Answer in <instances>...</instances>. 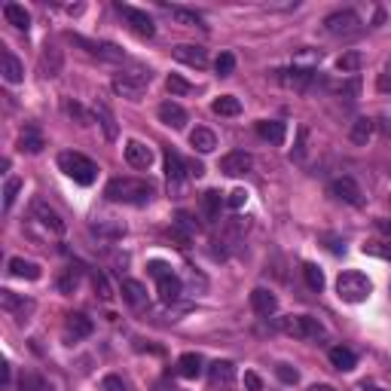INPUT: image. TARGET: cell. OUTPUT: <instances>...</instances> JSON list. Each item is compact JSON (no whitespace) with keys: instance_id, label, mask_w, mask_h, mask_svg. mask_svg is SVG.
<instances>
[{"instance_id":"cell-1","label":"cell","mask_w":391,"mask_h":391,"mask_svg":"<svg viewBox=\"0 0 391 391\" xmlns=\"http://www.w3.org/2000/svg\"><path fill=\"white\" fill-rule=\"evenodd\" d=\"M104 196L110 202H126V205H144L153 196V184L141 178H114L107 184Z\"/></svg>"},{"instance_id":"cell-2","label":"cell","mask_w":391,"mask_h":391,"mask_svg":"<svg viewBox=\"0 0 391 391\" xmlns=\"http://www.w3.org/2000/svg\"><path fill=\"white\" fill-rule=\"evenodd\" d=\"M324 31L337 37V40H355V37L364 34V22H361L355 9H337V13L324 18Z\"/></svg>"},{"instance_id":"cell-3","label":"cell","mask_w":391,"mask_h":391,"mask_svg":"<svg viewBox=\"0 0 391 391\" xmlns=\"http://www.w3.org/2000/svg\"><path fill=\"white\" fill-rule=\"evenodd\" d=\"M59 169L68 174L71 181L83 184V187H89V184L98 178V165L92 162L89 156L77 153V150H64V153H59Z\"/></svg>"},{"instance_id":"cell-4","label":"cell","mask_w":391,"mask_h":391,"mask_svg":"<svg viewBox=\"0 0 391 391\" xmlns=\"http://www.w3.org/2000/svg\"><path fill=\"white\" fill-rule=\"evenodd\" d=\"M337 294L342 303H364L373 294V282L364 272H358V269H349V272H342L337 278Z\"/></svg>"},{"instance_id":"cell-5","label":"cell","mask_w":391,"mask_h":391,"mask_svg":"<svg viewBox=\"0 0 391 391\" xmlns=\"http://www.w3.org/2000/svg\"><path fill=\"white\" fill-rule=\"evenodd\" d=\"M278 330L287 333V337H296V339H309V342L327 337L321 321L312 318V315H287V318L278 321Z\"/></svg>"},{"instance_id":"cell-6","label":"cell","mask_w":391,"mask_h":391,"mask_svg":"<svg viewBox=\"0 0 391 391\" xmlns=\"http://www.w3.org/2000/svg\"><path fill=\"white\" fill-rule=\"evenodd\" d=\"M150 86V71H123L114 73V92L128 101H138L144 95V89Z\"/></svg>"},{"instance_id":"cell-7","label":"cell","mask_w":391,"mask_h":391,"mask_svg":"<svg viewBox=\"0 0 391 391\" xmlns=\"http://www.w3.org/2000/svg\"><path fill=\"white\" fill-rule=\"evenodd\" d=\"M278 73V83L287 89H296V92H306L309 83L315 80V71L312 68H303V64H294V68H284V71H275Z\"/></svg>"},{"instance_id":"cell-8","label":"cell","mask_w":391,"mask_h":391,"mask_svg":"<svg viewBox=\"0 0 391 391\" xmlns=\"http://www.w3.org/2000/svg\"><path fill=\"white\" fill-rule=\"evenodd\" d=\"M208 383L214 391H229L236 385V364L232 361H214L208 367Z\"/></svg>"},{"instance_id":"cell-9","label":"cell","mask_w":391,"mask_h":391,"mask_svg":"<svg viewBox=\"0 0 391 391\" xmlns=\"http://www.w3.org/2000/svg\"><path fill=\"white\" fill-rule=\"evenodd\" d=\"M116 13L126 18L128 25H132V31L135 34H141V37H153L156 34V25H153V18L141 13V9H135V6H126V4H116Z\"/></svg>"},{"instance_id":"cell-10","label":"cell","mask_w":391,"mask_h":391,"mask_svg":"<svg viewBox=\"0 0 391 391\" xmlns=\"http://www.w3.org/2000/svg\"><path fill=\"white\" fill-rule=\"evenodd\" d=\"M0 306H4V312L18 315V318H28V315L37 309V303L31 300V296H22L16 291H0Z\"/></svg>"},{"instance_id":"cell-11","label":"cell","mask_w":391,"mask_h":391,"mask_svg":"<svg viewBox=\"0 0 391 391\" xmlns=\"http://www.w3.org/2000/svg\"><path fill=\"white\" fill-rule=\"evenodd\" d=\"M330 196L333 199H339V202H346V205H364V193H361V187L351 178H337L330 184Z\"/></svg>"},{"instance_id":"cell-12","label":"cell","mask_w":391,"mask_h":391,"mask_svg":"<svg viewBox=\"0 0 391 391\" xmlns=\"http://www.w3.org/2000/svg\"><path fill=\"white\" fill-rule=\"evenodd\" d=\"M31 217L40 223V227H46L49 232H55V236H61V232H64V220L59 217V211H52L43 199H37V202L31 205Z\"/></svg>"},{"instance_id":"cell-13","label":"cell","mask_w":391,"mask_h":391,"mask_svg":"<svg viewBox=\"0 0 391 391\" xmlns=\"http://www.w3.org/2000/svg\"><path fill=\"white\" fill-rule=\"evenodd\" d=\"M92 333V318H86L83 312H71L64 318V342H80Z\"/></svg>"},{"instance_id":"cell-14","label":"cell","mask_w":391,"mask_h":391,"mask_svg":"<svg viewBox=\"0 0 391 391\" xmlns=\"http://www.w3.org/2000/svg\"><path fill=\"white\" fill-rule=\"evenodd\" d=\"M251 165H254V160H251V153L245 150H232L220 160V172L229 174V178H241V174L251 172Z\"/></svg>"},{"instance_id":"cell-15","label":"cell","mask_w":391,"mask_h":391,"mask_svg":"<svg viewBox=\"0 0 391 391\" xmlns=\"http://www.w3.org/2000/svg\"><path fill=\"white\" fill-rule=\"evenodd\" d=\"M187 165L174 150H165V178H169V190L178 193L184 187V181H187Z\"/></svg>"},{"instance_id":"cell-16","label":"cell","mask_w":391,"mask_h":391,"mask_svg":"<svg viewBox=\"0 0 391 391\" xmlns=\"http://www.w3.org/2000/svg\"><path fill=\"white\" fill-rule=\"evenodd\" d=\"M172 55L178 59L181 64H190V68H208V52L202 49V46H193V43H181V46H174Z\"/></svg>"},{"instance_id":"cell-17","label":"cell","mask_w":391,"mask_h":391,"mask_svg":"<svg viewBox=\"0 0 391 391\" xmlns=\"http://www.w3.org/2000/svg\"><path fill=\"white\" fill-rule=\"evenodd\" d=\"M251 309L257 315H263V318H269V315L278 312V296L272 291H266V287H254V291H251Z\"/></svg>"},{"instance_id":"cell-18","label":"cell","mask_w":391,"mask_h":391,"mask_svg":"<svg viewBox=\"0 0 391 391\" xmlns=\"http://www.w3.org/2000/svg\"><path fill=\"white\" fill-rule=\"evenodd\" d=\"M80 46H86V49L92 52V55H98V59H107V61H123L126 55H123V49L119 46H114V43H98V40H86V37H73Z\"/></svg>"},{"instance_id":"cell-19","label":"cell","mask_w":391,"mask_h":391,"mask_svg":"<svg viewBox=\"0 0 391 391\" xmlns=\"http://www.w3.org/2000/svg\"><path fill=\"white\" fill-rule=\"evenodd\" d=\"M126 162L132 165V169H150L153 162V150L141 141H128L126 144Z\"/></svg>"},{"instance_id":"cell-20","label":"cell","mask_w":391,"mask_h":391,"mask_svg":"<svg viewBox=\"0 0 391 391\" xmlns=\"http://www.w3.org/2000/svg\"><path fill=\"white\" fill-rule=\"evenodd\" d=\"M257 135L263 138V141H269V144L282 147L287 128H284V123H278V119H260V123H257Z\"/></svg>"},{"instance_id":"cell-21","label":"cell","mask_w":391,"mask_h":391,"mask_svg":"<svg viewBox=\"0 0 391 391\" xmlns=\"http://www.w3.org/2000/svg\"><path fill=\"white\" fill-rule=\"evenodd\" d=\"M160 119L165 126H172V128H184V126H187V110H184L178 101H162V104H160Z\"/></svg>"},{"instance_id":"cell-22","label":"cell","mask_w":391,"mask_h":391,"mask_svg":"<svg viewBox=\"0 0 391 391\" xmlns=\"http://www.w3.org/2000/svg\"><path fill=\"white\" fill-rule=\"evenodd\" d=\"M0 73H4V80L13 83V86L25 80V68H22V61H18L13 52H0Z\"/></svg>"},{"instance_id":"cell-23","label":"cell","mask_w":391,"mask_h":391,"mask_svg":"<svg viewBox=\"0 0 391 391\" xmlns=\"http://www.w3.org/2000/svg\"><path fill=\"white\" fill-rule=\"evenodd\" d=\"M162 9L169 13L178 25H187V28H208L205 25V18L199 13H193V9H184V6H169V4H162Z\"/></svg>"},{"instance_id":"cell-24","label":"cell","mask_w":391,"mask_h":391,"mask_svg":"<svg viewBox=\"0 0 391 391\" xmlns=\"http://www.w3.org/2000/svg\"><path fill=\"white\" fill-rule=\"evenodd\" d=\"M9 275H16V278H28V282H37L43 272H40V266L31 263V260H25V257H13L9 260Z\"/></svg>"},{"instance_id":"cell-25","label":"cell","mask_w":391,"mask_h":391,"mask_svg":"<svg viewBox=\"0 0 391 391\" xmlns=\"http://www.w3.org/2000/svg\"><path fill=\"white\" fill-rule=\"evenodd\" d=\"M351 144H358V147H367V141L373 138V119H367V116H358L355 123H351Z\"/></svg>"},{"instance_id":"cell-26","label":"cell","mask_w":391,"mask_h":391,"mask_svg":"<svg viewBox=\"0 0 391 391\" xmlns=\"http://www.w3.org/2000/svg\"><path fill=\"white\" fill-rule=\"evenodd\" d=\"M4 18L13 28H18V31H28V28H31V16H28V9L18 6V4H4Z\"/></svg>"},{"instance_id":"cell-27","label":"cell","mask_w":391,"mask_h":391,"mask_svg":"<svg viewBox=\"0 0 391 391\" xmlns=\"http://www.w3.org/2000/svg\"><path fill=\"white\" fill-rule=\"evenodd\" d=\"M190 144H193V150H199V153H211L214 147H217V135H214L211 128H193Z\"/></svg>"},{"instance_id":"cell-28","label":"cell","mask_w":391,"mask_h":391,"mask_svg":"<svg viewBox=\"0 0 391 391\" xmlns=\"http://www.w3.org/2000/svg\"><path fill=\"white\" fill-rule=\"evenodd\" d=\"M181 294H184V287H181V278H178V275H169V278H162V282H160V300H162L165 306L178 303Z\"/></svg>"},{"instance_id":"cell-29","label":"cell","mask_w":391,"mask_h":391,"mask_svg":"<svg viewBox=\"0 0 391 391\" xmlns=\"http://www.w3.org/2000/svg\"><path fill=\"white\" fill-rule=\"evenodd\" d=\"M330 364L337 370H342V373H349V370H355L358 358H355V351H351V349L337 346V349H330Z\"/></svg>"},{"instance_id":"cell-30","label":"cell","mask_w":391,"mask_h":391,"mask_svg":"<svg viewBox=\"0 0 391 391\" xmlns=\"http://www.w3.org/2000/svg\"><path fill=\"white\" fill-rule=\"evenodd\" d=\"M178 373H181L184 379L202 376V355H196V351H187V355L178 361Z\"/></svg>"},{"instance_id":"cell-31","label":"cell","mask_w":391,"mask_h":391,"mask_svg":"<svg viewBox=\"0 0 391 391\" xmlns=\"http://www.w3.org/2000/svg\"><path fill=\"white\" fill-rule=\"evenodd\" d=\"M123 296H126V303H132V306H144L147 303V287L141 282H135V278H126Z\"/></svg>"},{"instance_id":"cell-32","label":"cell","mask_w":391,"mask_h":391,"mask_svg":"<svg viewBox=\"0 0 391 391\" xmlns=\"http://www.w3.org/2000/svg\"><path fill=\"white\" fill-rule=\"evenodd\" d=\"M211 110H214L217 116H239V114H241V101H239L236 95H220V98L211 104Z\"/></svg>"},{"instance_id":"cell-33","label":"cell","mask_w":391,"mask_h":391,"mask_svg":"<svg viewBox=\"0 0 391 391\" xmlns=\"http://www.w3.org/2000/svg\"><path fill=\"white\" fill-rule=\"evenodd\" d=\"M18 150H22V153H40V150H43V138H40V132L28 126L25 132H22V138H18Z\"/></svg>"},{"instance_id":"cell-34","label":"cell","mask_w":391,"mask_h":391,"mask_svg":"<svg viewBox=\"0 0 391 391\" xmlns=\"http://www.w3.org/2000/svg\"><path fill=\"white\" fill-rule=\"evenodd\" d=\"M80 282H83V269L80 266H68L61 272V278H59V291L61 294H73L80 287Z\"/></svg>"},{"instance_id":"cell-35","label":"cell","mask_w":391,"mask_h":391,"mask_svg":"<svg viewBox=\"0 0 391 391\" xmlns=\"http://www.w3.org/2000/svg\"><path fill=\"white\" fill-rule=\"evenodd\" d=\"M40 71H43V77H59V71H61V52H59V49L43 52Z\"/></svg>"},{"instance_id":"cell-36","label":"cell","mask_w":391,"mask_h":391,"mask_svg":"<svg viewBox=\"0 0 391 391\" xmlns=\"http://www.w3.org/2000/svg\"><path fill=\"white\" fill-rule=\"evenodd\" d=\"M337 68L342 73H358L361 68H364V55H361V52H342L337 59Z\"/></svg>"},{"instance_id":"cell-37","label":"cell","mask_w":391,"mask_h":391,"mask_svg":"<svg viewBox=\"0 0 391 391\" xmlns=\"http://www.w3.org/2000/svg\"><path fill=\"white\" fill-rule=\"evenodd\" d=\"M95 116H98V123L104 126V135L114 141L116 138V123H114V114H110V107L107 104H95Z\"/></svg>"},{"instance_id":"cell-38","label":"cell","mask_w":391,"mask_h":391,"mask_svg":"<svg viewBox=\"0 0 391 391\" xmlns=\"http://www.w3.org/2000/svg\"><path fill=\"white\" fill-rule=\"evenodd\" d=\"M364 254H370V257H379V260H391V241H379V239H370V241H364Z\"/></svg>"},{"instance_id":"cell-39","label":"cell","mask_w":391,"mask_h":391,"mask_svg":"<svg viewBox=\"0 0 391 391\" xmlns=\"http://www.w3.org/2000/svg\"><path fill=\"white\" fill-rule=\"evenodd\" d=\"M337 95H342V98H349V101H355L358 98V92H361V80L358 77H351V80H342V83H333L330 86Z\"/></svg>"},{"instance_id":"cell-40","label":"cell","mask_w":391,"mask_h":391,"mask_svg":"<svg viewBox=\"0 0 391 391\" xmlns=\"http://www.w3.org/2000/svg\"><path fill=\"white\" fill-rule=\"evenodd\" d=\"M303 278H306V284H309L312 291H321V287H324V272L315 263H303Z\"/></svg>"},{"instance_id":"cell-41","label":"cell","mask_w":391,"mask_h":391,"mask_svg":"<svg viewBox=\"0 0 391 391\" xmlns=\"http://www.w3.org/2000/svg\"><path fill=\"white\" fill-rule=\"evenodd\" d=\"M220 205H223V199H220L217 190H208V193L202 196V208H205V214H208V217H217V214H220Z\"/></svg>"},{"instance_id":"cell-42","label":"cell","mask_w":391,"mask_h":391,"mask_svg":"<svg viewBox=\"0 0 391 391\" xmlns=\"http://www.w3.org/2000/svg\"><path fill=\"white\" fill-rule=\"evenodd\" d=\"M92 232H95V236H107V239H119L126 232V227L123 223H95Z\"/></svg>"},{"instance_id":"cell-43","label":"cell","mask_w":391,"mask_h":391,"mask_svg":"<svg viewBox=\"0 0 391 391\" xmlns=\"http://www.w3.org/2000/svg\"><path fill=\"white\" fill-rule=\"evenodd\" d=\"M46 383H43V376H37V373H22V379H18V391H43Z\"/></svg>"},{"instance_id":"cell-44","label":"cell","mask_w":391,"mask_h":391,"mask_svg":"<svg viewBox=\"0 0 391 391\" xmlns=\"http://www.w3.org/2000/svg\"><path fill=\"white\" fill-rule=\"evenodd\" d=\"M165 86H169V92H172V95H190V92H193V86H190V83L184 80V77H178V73H172V77L165 80Z\"/></svg>"},{"instance_id":"cell-45","label":"cell","mask_w":391,"mask_h":391,"mask_svg":"<svg viewBox=\"0 0 391 391\" xmlns=\"http://www.w3.org/2000/svg\"><path fill=\"white\" fill-rule=\"evenodd\" d=\"M18 190H22V181H18V178H9V181H6V187H4V208H6V211L13 208V202H16Z\"/></svg>"},{"instance_id":"cell-46","label":"cell","mask_w":391,"mask_h":391,"mask_svg":"<svg viewBox=\"0 0 391 391\" xmlns=\"http://www.w3.org/2000/svg\"><path fill=\"white\" fill-rule=\"evenodd\" d=\"M214 68H217L220 77H229L232 68H236V55H232V52H220V59L214 61Z\"/></svg>"},{"instance_id":"cell-47","label":"cell","mask_w":391,"mask_h":391,"mask_svg":"<svg viewBox=\"0 0 391 391\" xmlns=\"http://www.w3.org/2000/svg\"><path fill=\"white\" fill-rule=\"evenodd\" d=\"M147 272H150L156 282H162V278H169V275H174L172 272V266L165 263V260H150V266H147Z\"/></svg>"},{"instance_id":"cell-48","label":"cell","mask_w":391,"mask_h":391,"mask_svg":"<svg viewBox=\"0 0 391 391\" xmlns=\"http://www.w3.org/2000/svg\"><path fill=\"white\" fill-rule=\"evenodd\" d=\"M275 373H278V379H282V383H287V385H294L296 379H300V373H296V370H294L291 364H278V367H275Z\"/></svg>"},{"instance_id":"cell-49","label":"cell","mask_w":391,"mask_h":391,"mask_svg":"<svg viewBox=\"0 0 391 391\" xmlns=\"http://www.w3.org/2000/svg\"><path fill=\"white\" fill-rule=\"evenodd\" d=\"M101 388H104V391H128V385H126L119 376H104V383H101Z\"/></svg>"},{"instance_id":"cell-50","label":"cell","mask_w":391,"mask_h":391,"mask_svg":"<svg viewBox=\"0 0 391 391\" xmlns=\"http://www.w3.org/2000/svg\"><path fill=\"white\" fill-rule=\"evenodd\" d=\"M95 291H98V296H101V300H110V296H114V294H110V284H107V278L104 275H95Z\"/></svg>"},{"instance_id":"cell-51","label":"cell","mask_w":391,"mask_h":391,"mask_svg":"<svg viewBox=\"0 0 391 391\" xmlns=\"http://www.w3.org/2000/svg\"><path fill=\"white\" fill-rule=\"evenodd\" d=\"M306 138H309V132H306V128H300V141H296V150H294V160L296 162H300L303 153H306Z\"/></svg>"},{"instance_id":"cell-52","label":"cell","mask_w":391,"mask_h":391,"mask_svg":"<svg viewBox=\"0 0 391 391\" xmlns=\"http://www.w3.org/2000/svg\"><path fill=\"white\" fill-rule=\"evenodd\" d=\"M245 199H248L245 190H232L229 193V205H232V208H241V205H245Z\"/></svg>"},{"instance_id":"cell-53","label":"cell","mask_w":391,"mask_h":391,"mask_svg":"<svg viewBox=\"0 0 391 391\" xmlns=\"http://www.w3.org/2000/svg\"><path fill=\"white\" fill-rule=\"evenodd\" d=\"M245 385H248V391H263V383H260L257 373H245Z\"/></svg>"},{"instance_id":"cell-54","label":"cell","mask_w":391,"mask_h":391,"mask_svg":"<svg viewBox=\"0 0 391 391\" xmlns=\"http://www.w3.org/2000/svg\"><path fill=\"white\" fill-rule=\"evenodd\" d=\"M376 227H379V232H385V236L391 239V220H388V217H379V220H376Z\"/></svg>"},{"instance_id":"cell-55","label":"cell","mask_w":391,"mask_h":391,"mask_svg":"<svg viewBox=\"0 0 391 391\" xmlns=\"http://www.w3.org/2000/svg\"><path fill=\"white\" fill-rule=\"evenodd\" d=\"M9 379H13V367H9V361H4V385L9 388Z\"/></svg>"},{"instance_id":"cell-56","label":"cell","mask_w":391,"mask_h":391,"mask_svg":"<svg viewBox=\"0 0 391 391\" xmlns=\"http://www.w3.org/2000/svg\"><path fill=\"white\" fill-rule=\"evenodd\" d=\"M156 388H160V391H184V388H174V385H169V383H160Z\"/></svg>"},{"instance_id":"cell-57","label":"cell","mask_w":391,"mask_h":391,"mask_svg":"<svg viewBox=\"0 0 391 391\" xmlns=\"http://www.w3.org/2000/svg\"><path fill=\"white\" fill-rule=\"evenodd\" d=\"M309 391H337V388H330V385H312Z\"/></svg>"},{"instance_id":"cell-58","label":"cell","mask_w":391,"mask_h":391,"mask_svg":"<svg viewBox=\"0 0 391 391\" xmlns=\"http://www.w3.org/2000/svg\"><path fill=\"white\" fill-rule=\"evenodd\" d=\"M367 391H379V388H367Z\"/></svg>"}]
</instances>
